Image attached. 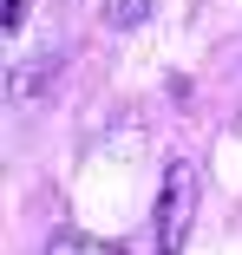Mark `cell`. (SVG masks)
Masks as SVG:
<instances>
[{
	"label": "cell",
	"instance_id": "6da1fadb",
	"mask_svg": "<svg viewBox=\"0 0 242 255\" xmlns=\"http://www.w3.org/2000/svg\"><path fill=\"white\" fill-rule=\"evenodd\" d=\"M190 216H197V164H190V157H170V170H164V190H157V216H151L157 255H177V249H183V236H190Z\"/></svg>",
	"mask_w": 242,
	"mask_h": 255
},
{
	"label": "cell",
	"instance_id": "7a4b0ae2",
	"mask_svg": "<svg viewBox=\"0 0 242 255\" xmlns=\"http://www.w3.org/2000/svg\"><path fill=\"white\" fill-rule=\"evenodd\" d=\"M46 255H124V249H112V242H99V236H85V229H59Z\"/></svg>",
	"mask_w": 242,
	"mask_h": 255
},
{
	"label": "cell",
	"instance_id": "3957f363",
	"mask_svg": "<svg viewBox=\"0 0 242 255\" xmlns=\"http://www.w3.org/2000/svg\"><path fill=\"white\" fill-rule=\"evenodd\" d=\"M157 0H105V26H144Z\"/></svg>",
	"mask_w": 242,
	"mask_h": 255
},
{
	"label": "cell",
	"instance_id": "277c9868",
	"mask_svg": "<svg viewBox=\"0 0 242 255\" xmlns=\"http://www.w3.org/2000/svg\"><path fill=\"white\" fill-rule=\"evenodd\" d=\"M0 26L20 33V26H26V0H0Z\"/></svg>",
	"mask_w": 242,
	"mask_h": 255
}]
</instances>
